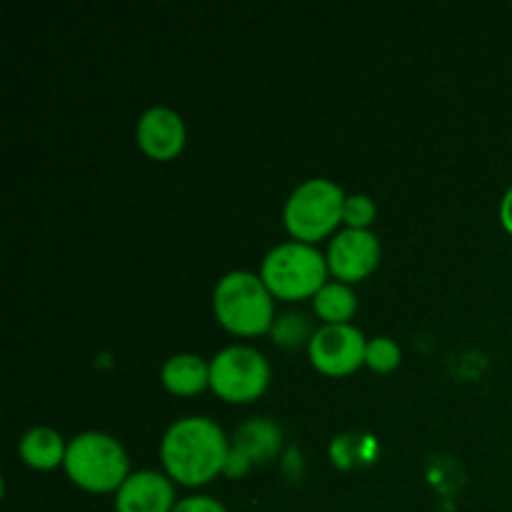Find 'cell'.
<instances>
[{
	"label": "cell",
	"mask_w": 512,
	"mask_h": 512,
	"mask_svg": "<svg viewBox=\"0 0 512 512\" xmlns=\"http://www.w3.org/2000/svg\"><path fill=\"white\" fill-rule=\"evenodd\" d=\"M270 385V365L250 345H230L210 360V390L230 405L255 403Z\"/></svg>",
	"instance_id": "obj_6"
},
{
	"label": "cell",
	"mask_w": 512,
	"mask_h": 512,
	"mask_svg": "<svg viewBox=\"0 0 512 512\" xmlns=\"http://www.w3.org/2000/svg\"><path fill=\"white\" fill-rule=\"evenodd\" d=\"M403 360L400 353V345L395 343L388 335H380V338L368 340V348H365V365L375 373H393L395 368Z\"/></svg>",
	"instance_id": "obj_16"
},
{
	"label": "cell",
	"mask_w": 512,
	"mask_h": 512,
	"mask_svg": "<svg viewBox=\"0 0 512 512\" xmlns=\"http://www.w3.org/2000/svg\"><path fill=\"white\" fill-rule=\"evenodd\" d=\"M280 435L278 425L270 423V420H250V423L240 425L235 430V438L230 443V455L228 465H225V475L235 478V475H243L245 470L253 463H265V460L273 458L280 450Z\"/></svg>",
	"instance_id": "obj_11"
},
{
	"label": "cell",
	"mask_w": 512,
	"mask_h": 512,
	"mask_svg": "<svg viewBox=\"0 0 512 512\" xmlns=\"http://www.w3.org/2000/svg\"><path fill=\"white\" fill-rule=\"evenodd\" d=\"M345 198L340 185L328 178H310L290 193L283 208V225L298 243L315 245L330 238L343 223Z\"/></svg>",
	"instance_id": "obj_5"
},
{
	"label": "cell",
	"mask_w": 512,
	"mask_h": 512,
	"mask_svg": "<svg viewBox=\"0 0 512 512\" xmlns=\"http://www.w3.org/2000/svg\"><path fill=\"white\" fill-rule=\"evenodd\" d=\"M270 333H273L275 343L283 345V348H298V345L305 343V340L310 343L315 330L310 328V320L305 318V315L285 313L280 315V318H275V325Z\"/></svg>",
	"instance_id": "obj_15"
},
{
	"label": "cell",
	"mask_w": 512,
	"mask_h": 512,
	"mask_svg": "<svg viewBox=\"0 0 512 512\" xmlns=\"http://www.w3.org/2000/svg\"><path fill=\"white\" fill-rule=\"evenodd\" d=\"M135 140H138L140 150L150 160L168 163V160H175L183 153L188 130H185L183 118L173 108L155 105V108L145 110L140 115L138 128H135Z\"/></svg>",
	"instance_id": "obj_9"
},
{
	"label": "cell",
	"mask_w": 512,
	"mask_h": 512,
	"mask_svg": "<svg viewBox=\"0 0 512 512\" xmlns=\"http://www.w3.org/2000/svg\"><path fill=\"white\" fill-rule=\"evenodd\" d=\"M65 453H68V443L63 440V435L53 428H30L28 433L20 438L18 443V455L28 468L40 470H55L58 465L65 463Z\"/></svg>",
	"instance_id": "obj_13"
},
{
	"label": "cell",
	"mask_w": 512,
	"mask_h": 512,
	"mask_svg": "<svg viewBox=\"0 0 512 512\" xmlns=\"http://www.w3.org/2000/svg\"><path fill=\"white\" fill-rule=\"evenodd\" d=\"M365 348L368 340L353 323L320 325L308 343V358L318 373L328 378H345L365 365Z\"/></svg>",
	"instance_id": "obj_7"
},
{
	"label": "cell",
	"mask_w": 512,
	"mask_h": 512,
	"mask_svg": "<svg viewBox=\"0 0 512 512\" xmlns=\"http://www.w3.org/2000/svg\"><path fill=\"white\" fill-rule=\"evenodd\" d=\"M215 320L238 338H258L275 325V298L260 275L233 270L213 290Z\"/></svg>",
	"instance_id": "obj_2"
},
{
	"label": "cell",
	"mask_w": 512,
	"mask_h": 512,
	"mask_svg": "<svg viewBox=\"0 0 512 512\" xmlns=\"http://www.w3.org/2000/svg\"><path fill=\"white\" fill-rule=\"evenodd\" d=\"M173 512H228L220 505V500L210 498V495H190L175 505Z\"/></svg>",
	"instance_id": "obj_18"
},
{
	"label": "cell",
	"mask_w": 512,
	"mask_h": 512,
	"mask_svg": "<svg viewBox=\"0 0 512 512\" xmlns=\"http://www.w3.org/2000/svg\"><path fill=\"white\" fill-rule=\"evenodd\" d=\"M160 383L170 395L193 398L210 388V363H205L200 355L178 353L165 360L163 370H160Z\"/></svg>",
	"instance_id": "obj_12"
},
{
	"label": "cell",
	"mask_w": 512,
	"mask_h": 512,
	"mask_svg": "<svg viewBox=\"0 0 512 512\" xmlns=\"http://www.w3.org/2000/svg\"><path fill=\"white\" fill-rule=\"evenodd\" d=\"M500 223H503L505 233L512 235V185L500 200Z\"/></svg>",
	"instance_id": "obj_19"
},
{
	"label": "cell",
	"mask_w": 512,
	"mask_h": 512,
	"mask_svg": "<svg viewBox=\"0 0 512 512\" xmlns=\"http://www.w3.org/2000/svg\"><path fill=\"white\" fill-rule=\"evenodd\" d=\"M65 475L70 483L88 493H118L120 485L130 478V460L123 445L108 433L75 435L65 453Z\"/></svg>",
	"instance_id": "obj_4"
},
{
	"label": "cell",
	"mask_w": 512,
	"mask_h": 512,
	"mask_svg": "<svg viewBox=\"0 0 512 512\" xmlns=\"http://www.w3.org/2000/svg\"><path fill=\"white\" fill-rule=\"evenodd\" d=\"M230 440L210 418L175 420L160 440L163 473L185 488H200L225 475Z\"/></svg>",
	"instance_id": "obj_1"
},
{
	"label": "cell",
	"mask_w": 512,
	"mask_h": 512,
	"mask_svg": "<svg viewBox=\"0 0 512 512\" xmlns=\"http://www.w3.org/2000/svg\"><path fill=\"white\" fill-rule=\"evenodd\" d=\"M328 270L338 283L353 285L370 278L380 265V240L370 230H340L328 245Z\"/></svg>",
	"instance_id": "obj_8"
},
{
	"label": "cell",
	"mask_w": 512,
	"mask_h": 512,
	"mask_svg": "<svg viewBox=\"0 0 512 512\" xmlns=\"http://www.w3.org/2000/svg\"><path fill=\"white\" fill-rule=\"evenodd\" d=\"M375 215H378V208L368 195H348L345 198L343 223L350 230H370V225L375 223Z\"/></svg>",
	"instance_id": "obj_17"
},
{
	"label": "cell",
	"mask_w": 512,
	"mask_h": 512,
	"mask_svg": "<svg viewBox=\"0 0 512 512\" xmlns=\"http://www.w3.org/2000/svg\"><path fill=\"white\" fill-rule=\"evenodd\" d=\"M173 480L158 470H140L115 493V512H173L175 508Z\"/></svg>",
	"instance_id": "obj_10"
},
{
	"label": "cell",
	"mask_w": 512,
	"mask_h": 512,
	"mask_svg": "<svg viewBox=\"0 0 512 512\" xmlns=\"http://www.w3.org/2000/svg\"><path fill=\"white\" fill-rule=\"evenodd\" d=\"M328 260L315 245L280 243L270 250L260 265V280L275 300L300 303L313 300L318 290L328 283Z\"/></svg>",
	"instance_id": "obj_3"
},
{
	"label": "cell",
	"mask_w": 512,
	"mask_h": 512,
	"mask_svg": "<svg viewBox=\"0 0 512 512\" xmlns=\"http://www.w3.org/2000/svg\"><path fill=\"white\" fill-rule=\"evenodd\" d=\"M313 310L323 325H348L358 310V298L345 283H325L313 298Z\"/></svg>",
	"instance_id": "obj_14"
}]
</instances>
